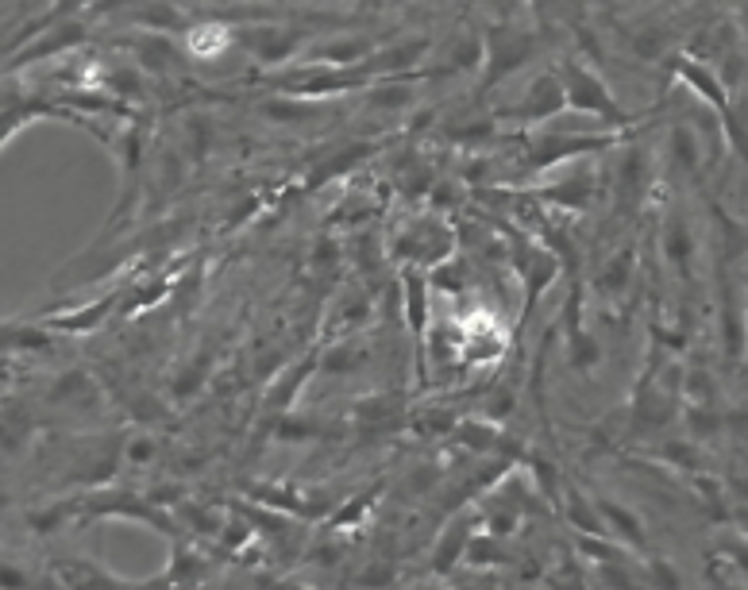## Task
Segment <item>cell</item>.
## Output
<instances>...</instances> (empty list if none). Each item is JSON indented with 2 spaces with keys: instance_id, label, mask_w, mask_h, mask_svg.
Listing matches in <instances>:
<instances>
[{
  "instance_id": "5",
  "label": "cell",
  "mask_w": 748,
  "mask_h": 590,
  "mask_svg": "<svg viewBox=\"0 0 748 590\" xmlns=\"http://www.w3.org/2000/svg\"><path fill=\"white\" fill-rule=\"evenodd\" d=\"M297 43H301V35L290 31V27H278V24H255V27L243 31V47H247V54H255V58L267 62V66L282 62V58H290Z\"/></svg>"
},
{
  "instance_id": "3",
  "label": "cell",
  "mask_w": 748,
  "mask_h": 590,
  "mask_svg": "<svg viewBox=\"0 0 748 590\" xmlns=\"http://www.w3.org/2000/svg\"><path fill=\"white\" fill-rule=\"evenodd\" d=\"M563 108H567V93H563L560 70H544V74L525 89L521 105L513 108L509 116L521 120V124H544L548 116H556V112H563Z\"/></svg>"
},
{
  "instance_id": "1",
  "label": "cell",
  "mask_w": 748,
  "mask_h": 590,
  "mask_svg": "<svg viewBox=\"0 0 748 590\" xmlns=\"http://www.w3.org/2000/svg\"><path fill=\"white\" fill-rule=\"evenodd\" d=\"M560 78H563V93H567V108L602 116L614 128H629V112L617 105L614 93L606 89V81L598 78V70H590L583 58H563Z\"/></svg>"
},
{
  "instance_id": "6",
  "label": "cell",
  "mask_w": 748,
  "mask_h": 590,
  "mask_svg": "<svg viewBox=\"0 0 748 590\" xmlns=\"http://www.w3.org/2000/svg\"><path fill=\"white\" fill-rule=\"evenodd\" d=\"M594 506H598V517H602L614 533H621L625 544L644 548V525H641V517L629 510V506H621V502H614V498H598ZM610 529H606V533H610Z\"/></svg>"
},
{
  "instance_id": "4",
  "label": "cell",
  "mask_w": 748,
  "mask_h": 590,
  "mask_svg": "<svg viewBox=\"0 0 748 590\" xmlns=\"http://www.w3.org/2000/svg\"><path fill=\"white\" fill-rule=\"evenodd\" d=\"M660 251H664V263H668L679 278H691V267H695L698 243H695V228L683 213H671L664 220V232H660Z\"/></svg>"
},
{
  "instance_id": "8",
  "label": "cell",
  "mask_w": 748,
  "mask_h": 590,
  "mask_svg": "<svg viewBox=\"0 0 748 590\" xmlns=\"http://www.w3.org/2000/svg\"><path fill=\"white\" fill-rule=\"evenodd\" d=\"M729 521H733V529L748 540V502L745 506H737V510H729Z\"/></svg>"
},
{
  "instance_id": "7",
  "label": "cell",
  "mask_w": 748,
  "mask_h": 590,
  "mask_svg": "<svg viewBox=\"0 0 748 590\" xmlns=\"http://www.w3.org/2000/svg\"><path fill=\"white\" fill-rule=\"evenodd\" d=\"M629 274H633V251L614 255V259H610V267H606V274L598 278L602 294H621V290H625V282H629Z\"/></svg>"
},
{
  "instance_id": "2",
  "label": "cell",
  "mask_w": 748,
  "mask_h": 590,
  "mask_svg": "<svg viewBox=\"0 0 748 590\" xmlns=\"http://www.w3.org/2000/svg\"><path fill=\"white\" fill-rule=\"evenodd\" d=\"M529 58H533V39H529V31H521V27H498V31L490 35V43H486V81H482V85L502 81L506 74L521 70Z\"/></svg>"
}]
</instances>
